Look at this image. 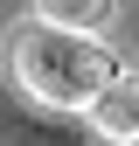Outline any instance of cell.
Listing matches in <instances>:
<instances>
[{
    "label": "cell",
    "mask_w": 139,
    "mask_h": 146,
    "mask_svg": "<svg viewBox=\"0 0 139 146\" xmlns=\"http://www.w3.org/2000/svg\"><path fill=\"white\" fill-rule=\"evenodd\" d=\"M7 77H14V90H21L28 104H42V111H91L125 70H118V56L97 35H56V28H42L28 14V21H14V35H7Z\"/></svg>",
    "instance_id": "1"
},
{
    "label": "cell",
    "mask_w": 139,
    "mask_h": 146,
    "mask_svg": "<svg viewBox=\"0 0 139 146\" xmlns=\"http://www.w3.org/2000/svg\"><path fill=\"white\" fill-rule=\"evenodd\" d=\"M83 125L104 139V146H139V70H125L104 98L83 111Z\"/></svg>",
    "instance_id": "2"
},
{
    "label": "cell",
    "mask_w": 139,
    "mask_h": 146,
    "mask_svg": "<svg viewBox=\"0 0 139 146\" xmlns=\"http://www.w3.org/2000/svg\"><path fill=\"white\" fill-rule=\"evenodd\" d=\"M35 21L56 28V35H97V42H104L111 7H104V0H42V7H35Z\"/></svg>",
    "instance_id": "3"
}]
</instances>
